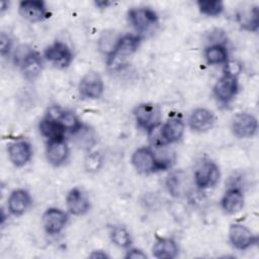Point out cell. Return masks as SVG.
I'll use <instances>...</instances> for the list:
<instances>
[{"mask_svg": "<svg viewBox=\"0 0 259 259\" xmlns=\"http://www.w3.org/2000/svg\"><path fill=\"white\" fill-rule=\"evenodd\" d=\"M111 3L110 2H104V1H99V2H96V5L100 8H106L108 5H110Z\"/></svg>", "mask_w": 259, "mask_h": 259, "instance_id": "d6a6232c", "label": "cell"}, {"mask_svg": "<svg viewBox=\"0 0 259 259\" xmlns=\"http://www.w3.org/2000/svg\"><path fill=\"white\" fill-rule=\"evenodd\" d=\"M239 90L238 76L224 73L213 86V94L222 103H229L237 95Z\"/></svg>", "mask_w": 259, "mask_h": 259, "instance_id": "ba28073f", "label": "cell"}, {"mask_svg": "<svg viewBox=\"0 0 259 259\" xmlns=\"http://www.w3.org/2000/svg\"><path fill=\"white\" fill-rule=\"evenodd\" d=\"M110 239L112 243L119 248H128L132 244L130 233L124 227L114 226L110 231Z\"/></svg>", "mask_w": 259, "mask_h": 259, "instance_id": "4316f807", "label": "cell"}, {"mask_svg": "<svg viewBox=\"0 0 259 259\" xmlns=\"http://www.w3.org/2000/svg\"><path fill=\"white\" fill-rule=\"evenodd\" d=\"M11 47H12V40H11L10 36L5 32H1V34H0V52H1V55L3 57L8 55L10 50H11Z\"/></svg>", "mask_w": 259, "mask_h": 259, "instance_id": "f546056e", "label": "cell"}, {"mask_svg": "<svg viewBox=\"0 0 259 259\" xmlns=\"http://www.w3.org/2000/svg\"><path fill=\"white\" fill-rule=\"evenodd\" d=\"M142 37L138 34H124L117 38L111 51L106 54V64L112 70H119L127 64L128 59L137 52Z\"/></svg>", "mask_w": 259, "mask_h": 259, "instance_id": "6da1fadb", "label": "cell"}, {"mask_svg": "<svg viewBox=\"0 0 259 259\" xmlns=\"http://www.w3.org/2000/svg\"><path fill=\"white\" fill-rule=\"evenodd\" d=\"M90 257L91 258H101V259H104V258H107V254L104 253L103 251L101 250H97V251H93L91 254H90Z\"/></svg>", "mask_w": 259, "mask_h": 259, "instance_id": "1f68e13d", "label": "cell"}, {"mask_svg": "<svg viewBox=\"0 0 259 259\" xmlns=\"http://www.w3.org/2000/svg\"><path fill=\"white\" fill-rule=\"evenodd\" d=\"M1 12H3L4 10H6L7 8H8V6H9V3L8 2H6V1H1Z\"/></svg>", "mask_w": 259, "mask_h": 259, "instance_id": "836d02e7", "label": "cell"}, {"mask_svg": "<svg viewBox=\"0 0 259 259\" xmlns=\"http://www.w3.org/2000/svg\"><path fill=\"white\" fill-rule=\"evenodd\" d=\"M66 205L71 214L83 215L89 210L90 201L87 195L81 189L75 187L67 194Z\"/></svg>", "mask_w": 259, "mask_h": 259, "instance_id": "ac0fdd59", "label": "cell"}, {"mask_svg": "<svg viewBox=\"0 0 259 259\" xmlns=\"http://www.w3.org/2000/svg\"><path fill=\"white\" fill-rule=\"evenodd\" d=\"M171 159H161L149 147L138 148L132 155V164L142 174H151L171 167Z\"/></svg>", "mask_w": 259, "mask_h": 259, "instance_id": "7a4b0ae2", "label": "cell"}, {"mask_svg": "<svg viewBox=\"0 0 259 259\" xmlns=\"http://www.w3.org/2000/svg\"><path fill=\"white\" fill-rule=\"evenodd\" d=\"M38 130L42 137H45L48 142L50 141H61L65 140L66 131L63 125L56 119L46 115L38 123Z\"/></svg>", "mask_w": 259, "mask_h": 259, "instance_id": "7402d4cb", "label": "cell"}, {"mask_svg": "<svg viewBox=\"0 0 259 259\" xmlns=\"http://www.w3.org/2000/svg\"><path fill=\"white\" fill-rule=\"evenodd\" d=\"M18 11L22 18L30 22H39L49 17V11L44 1H21L18 6Z\"/></svg>", "mask_w": 259, "mask_h": 259, "instance_id": "4fadbf2b", "label": "cell"}, {"mask_svg": "<svg viewBox=\"0 0 259 259\" xmlns=\"http://www.w3.org/2000/svg\"><path fill=\"white\" fill-rule=\"evenodd\" d=\"M17 61L23 77L28 81L35 80L41 73L42 61L39 54L35 51L28 50L20 56Z\"/></svg>", "mask_w": 259, "mask_h": 259, "instance_id": "8fae6325", "label": "cell"}, {"mask_svg": "<svg viewBox=\"0 0 259 259\" xmlns=\"http://www.w3.org/2000/svg\"><path fill=\"white\" fill-rule=\"evenodd\" d=\"M237 21L240 26L248 31H257L259 27V9L258 6H250L248 9L237 13Z\"/></svg>", "mask_w": 259, "mask_h": 259, "instance_id": "cb8c5ba5", "label": "cell"}, {"mask_svg": "<svg viewBox=\"0 0 259 259\" xmlns=\"http://www.w3.org/2000/svg\"><path fill=\"white\" fill-rule=\"evenodd\" d=\"M180 172H174L170 174L166 180V185L169 192L173 196H178L182 188V179Z\"/></svg>", "mask_w": 259, "mask_h": 259, "instance_id": "83f0119b", "label": "cell"}, {"mask_svg": "<svg viewBox=\"0 0 259 259\" xmlns=\"http://www.w3.org/2000/svg\"><path fill=\"white\" fill-rule=\"evenodd\" d=\"M245 203L243 191L238 187L229 188L221 199V206L226 213L235 214L240 212Z\"/></svg>", "mask_w": 259, "mask_h": 259, "instance_id": "d6986e66", "label": "cell"}, {"mask_svg": "<svg viewBox=\"0 0 259 259\" xmlns=\"http://www.w3.org/2000/svg\"><path fill=\"white\" fill-rule=\"evenodd\" d=\"M127 17L130 23L139 32H146L159 21L158 14L151 8L138 7L128 10Z\"/></svg>", "mask_w": 259, "mask_h": 259, "instance_id": "5b68a950", "label": "cell"}, {"mask_svg": "<svg viewBox=\"0 0 259 259\" xmlns=\"http://www.w3.org/2000/svg\"><path fill=\"white\" fill-rule=\"evenodd\" d=\"M231 130L234 136L239 139L252 138L258 130L257 118L251 113L239 112L232 118Z\"/></svg>", "mask_w": 259, "mask_h": 259, "instance_id": "8992f818", "label": "cell"}, {"mask_svg": "<svg viewBox=\"0 0 259 259\" xmlns=\"http://www.w3.org/2000/svg\"><path fill=\"white\" fill-rule=\"evenodd\" d=\"M152 253L158 259H173L178 255V246L171 238H157Z\"/></svg>", "mask_w": 259, "mask_h": 259, "instance_id": "603a6c76", "label": "cell"}, {"mask_svg": "<svg viewBox=\"0 0 259 259\" xmlns=\"http://www.w3.org/2000/svg\"><path fill=\"white\" fill-rule=\"evenodd\" d=\"M31 197L25 189L13 190L7 200V207L11 214L15 217L22 215L30 206Z\"/></svg>", "mask_w": 259, "mask_h": 259, "instance_id": "ffe728a7", "label": "cell"}, {"mask_svg": "<svg viewBox=\"0 0 259 259\" xmlns=\"http://www.w3.org/2000/svg\"><path fill=\"white\" fill-rule=\"evenodd\" d=\"M196 4L199 12L206 16L215 17L224 11V3L220 0H199Z\"/></svg>", "mask_w": 259, "mask_h": 259, "instance_id": "484cf974", "label": "cell"}, {"mask_svg": "<svg viewBox=\"0 0 259 259\" xmlns=\"http://www.w3.org/2000/svg\"><path fill=\"white\" fill-rule=\"evenodd\" d=\"M215 122V116L213 112L207 108L199 107L194 109L189 118V127L197 133H204L210 130Z\"/></svg>", "mask_w": 259, "mask_h": 259, "instance_id": "e0dca14e", "label": "cell"}, {"mask_svg": "<svg viewBox=\"0 0 259 259\" xmlns=\"http://www.w3.org/2000/svg\"><path fill=\"white\" fill-rule=\"evenodd\" d=\"M185 124L182 118L178 116L167 119L163 124L159 126L160 136L165 145L173 144L178 142L184 134Z\"/></svg>", "mask_w": 259, "mask_h": 259, "instance_id": "9a60e30c", "label": "cell"}, {"mask_svg": "<svg viewBox=\"0 0 259 259\" xmlns=\"http://www.w3.org/2000/svg\"><path fill=\"white\" fill-rule=\"evenodd\" d=\"M69 147L65 140L61 141H50L47 143L46 157L50 164L53 166L63 165L69 157Z\"/></svg>", "mask_w": 259, "mask_h": 259, "instance_id": "44dd1931", "label": "cell"}, {"mask_svg": "<svg viewBox=\"0 0 259 259\" xmlns=\"http://www.w3.org/2000/svg\"><path fill=\"white\" fill-rule=\"evenodd\" d=\"M45 58L58 68L64 69L70 66L73 61L71 49L63 41H55L45 50Z\"/></svg>", "mask_w": 259, "mask_h": 259, "instance_id": "9c48e42d", "label": "cell"}, {"mask_svg": "<svg viewBox=\"0 0 259 259\" xmlns=\"http://www.w3.org/2000/svg\"><path fill=\"white\" fill-rule=\"evenodd\" d=\"M47 115L58 120L63 125L66 133L75 135L84 126V124L80 121V119L73 112L63 110L62 108H60L58 106L51 107L49 109Z\"/></svg>", "mask_w": 259, "mask_h": 259, "instance_id": "5bb4252c", "label": "cell"}, {"mask_svg": "<svg viewBox=\"0 0 259 259\" xmlns=\"http://www.w3.org/2000/svg\"><path fill=\"white\" fill-rule=\"evenodd\" d=\"M229 240L235 249L244 251L256 244L257 237L246 226L232 224L229 228Z\"/></svg>", "mask_w": 259, "mask_h": 259, "instance_id": "30bf717a", "label": "cell"}, {"mask_svg": "<svg viewBox=\"0 0 259 259\" xmlns=\"http://www.w3.org/2000/svg\"><path fill=\"white\" fill-rule=\"evenodd\" d=\"M125 258H131V259H146V258H147V255H146L142 250L137 249V248H133V249H130V250L126 252Z\"/></svg>", "mask_w": 259, "mask_h": 259, "instance_id": "4dcf8cb0", "label": "cell"}, {"mask_svg": "<svg viewBox=\"0 0 259 259\" xmlns=\"http://www.w3.org/2000/svg\"><path fill=\"white\" fill-rule=\"evenodd\" d=\"M221 178L219 166L210 160L203 161L194 172V183L199 189L214 187Z\"/></svg>", "mask_w": 259, "mask_h": 259, "instance_id": "277c9868", "label": "cell"}, {"mask_svg": "<svg viewBox=\"0 0 259 259\" xmlns=\"http://www.w3.org/2000/svg\"><path fill=\"white\" fill-rule=\"evenodd\" d=\"M229 53L224 44L209 45L204 50V58L208 65H220L228 62Z\"/></svg>", "mask_w": 259, "mask_h": 259, "instance_id": "d4e9b609", "label": "cell"}, {"mask_svg": "<svg viewBox=\"0 0 259 259\" xmlns=\"http://www.w3.org/2000/svg\"><path fill=\"white\" fill-rule=\"evenodd\" d=\"M80 95L86 99H98L104 91V83L99 73L90 71L80 80L78 85Z\"/></svg>", "mask_w": 259, "mask_h": 259, "instance_id": "52a82bcc", "label": "cell"}, {"mask_svg": "<svg viewBox=\"0 0 259 259\" xmlns=\"http://www.w3.org/2000/svg\"><path fill=\"white\" fill-rule=\"evenodd\" d=\"M102 162H103V160L99 153H97V152L91 153L90 155H88V157L85 160V167H86L87 171L95 172L100 169V167L102 166Z\"/></svg>", "mask_w": 259, "mask_h": 259, "instance_id": "f1b7e54d", "label": "cell"}, {"mask_svg": "<svg viewBox=\"0 0 259 259\" xmlns=\"http://www.w3.org/2000/svg\"><path fill=\"white\" fill-rule=\"evenodd\" d=\"M134 115L139 127L147 133L161 125V110L154 103H141L134 111Z\"/></svg>", "mask_w": 259, "mask_h": 259, "instance_id": "3957f363", "label": "cell"}, {"mask_svg": "<svg viewBox=\"0 0 259 259\" xmlns=\"http://www.w3.org/2000/svg\"><path fill=\"white\" fill-rule=\"evenodd\" d=\"M8 157L15 167H22L26 165L32 157L31 145L24 140H18L10 143L8 146Z\"/></svg>", "mask_w": 259, "mask_h": 259, "instance_id": "2e32d148", "label": "cell"}, {"mask_svg": "<svg viewBox=\"0 0 259 259\" xmlns=\"http://www.w3.org/2000/svg\"><path fill=\"white\" fill-rule=\"evenodd\" d=\"M68 214L60 208L50 207L42 214V227L47 234H60L68 223Z\"/></svg>", "mask_w": 259, "mask_h": 259, "instance_id": "7c38bea8", "label": "cell"}]
</instances>
